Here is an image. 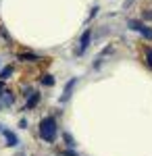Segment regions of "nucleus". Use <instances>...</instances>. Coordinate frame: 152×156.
<instances>
[{
    "mask_svg": "<svg viewBox=\"0 0 152 156\" xmlns=\"http://www.w3.org/2000/svg\"><path fill=\"white\" fill-rule=\"evenodd\" d=\"M2 133H4L6 146H17V144H19V137H17V135H15L13 131H9V129H2Z\"/></svg>",
    "mask_w": 152,
    "mask_h": 156,
    "instance_id": "nucleus-5",
    "label": "nucleus"
},
{
    "mask_svg": "<svg viewBox=\"0 0 152 156\" xmlns=\"http://www.w3.org/2000/svg\"><path fill=\"white\" fill-rule=\"evenodd\" d=\"M63 140L67 142V146H69V148H73V146H75V140H73V135H71V133H63Z\"/></svg>",
    "mask_w": 152,
    "mask_h": 156,
    "instance_id": "nucleus-13",
    "label": "nucleus"
},
{
    "mask_svg": "<svg viewBox=\"0 0 152 156\" xmlns=\"http://www.w3.org/2000/svg\"><path fill=\"white\" fill-rule=\"evenodd\" d=\"M42 83L48 85V87H52V85H54V77H52V75H44V77H42Z\"/></svg>",
    "mask_w": 152,
    "mask_h": 156,
    "instance_id": "nucleus-12",
    "label": "nucleus"
},
{
    "mask_svg": "<svg viewBox=\"0 0 152 156\" xmlns=\"http://www.w3.org/2000/svg\"><path fill=\"white\" fill-rule=\"evenodd\" d=\"M38 102H40V94H38V92H31V96H29V100H27V110L34 108Z\"/></svg>",
    "mask_w": 152,
    "mask_h": 156,
    "instance_id": "nucleus-8",
    "label": "nucleus"
},
{
    "mask_svg": "<svg viewBox=\"0 0 152 156\" xmlns=\"http://www.w3.org/2000/svg\"><path fill=\"white\" fill-rule=\"evenodd\" d=\"M75 85H77V77H71L67 85H65V90H63V96H60V102H67L71 96H73V90H75Z\"/></svg>",
    "mask_w": 152,
    "mask_h": 156,
    "instance_id": "nucleus-3",
    "label": "nucleus"
},
{
    "mask_svg": "<svg viewBox=\"0 0 152 156\" xmlns=\"http://www.w3.org/2000/svg\"><path fill=\"white\" fill-rule=\"evenodd\" d=\"M4 92V83H2V79H0V94Z\"/></svg>",
    "mask_w": 152,
    "mask_h": 156,
    "instance_id": "nucleus-15",
    "label": "nucleus"
},
{
    "mask_svg": "<svg viewBox=\"0 0 152 156\" xmlns=\"http://www.w3.org/2000/svg\"><path fill=\"white\" fill-rule=\"evenodd\" d=\"M17 58L23 60V62H35V60H42L40 56H38V54H34V52H21Z\"/></svg>",
    "mask_w": 152,
    "mask_h": 156,
    "instance_id": "nucleus-6",
    "label": "nucleus"
},
{
    "mask_svg": "<svg viewBox=\"0 0 152 156\" xmlns=\"http://www.w3.org/2000/svg\"><path fill=\"white\" fill-rule=\"evenodd\" d=\"M40 137L48 144H52L56 140V121H54V117H46V119L40 121Z\"/></svg>",
    "mask_w": 152,
    "mask_h": 156,
    "instance_id": "nucleus-1",
    "label": "nucleus"
},
{
    "mask_svg": "<svg viewBox=\"0 0 152 156\" xmlns=\"http://www.w3.org/2000/svg\"><path fill=\"white\" fill-rule=\"evenodd\" d=\"M144 58H146V65L152 69V46H148V48L144 50Z\"/></svg>",
    "mask_w": 152,
    "mask_h": 156,
    "instance_id": "nucleus-11",
    "label": "nucleus"
},
{
    "mask_svg": "<svg viewBox=\"0 0 152 156\" xmlns=\"http://www.w3.org/2000/svg\"><path fill=\"white\" fill-rule=\"evenodd\" d=\"M0 131H2V125H0Z\"/></svg>",
    "mask_w": 152,
    "mask_h": 156,
    "instance_id": "nucleus-16",
    "label": "nucleus"
},
{
    "mask_svg": "<svg viewBox=\"0 0 152 156\" xmlns=\"http://www.w3.org/2000/svg\"><path fill=\"white\" fill-rule=\"evenodd\" d=\"M140 36L146 37V40H152V27H148V25L144 23V27H142V31H140Z\"/></svg>",
    "mask_w": 152,
    "mask_h": 156,
    "instance_id": "nucleus-10",
    "label": "nucleus"
},
{
    "mask_svg": "<svg viewBox=\"0 0 152 156\" xmlns=\"http://www.w3.org/2000/svg\"><path fill=\"white\" fill-rule=\"evenodd\" d=\"M142 19H144V21H152V11L150 9H146V11L142 12Z\"/></svg>",
    "mask_w": 152,
    "mask_h": 156,
    "instance_id": "nucleus-14",
    "label": "nucleus"
},
{
    "mask_svg": "<svg viewBox=\"0 0 152 156\" xmlns=\"http://www.w3.org/2000/svg\"><path fill=\"white\" fill-rule=\"evenodd\" d=\"M13 67H4V69H0V79L2 81H6V79H11V75H13Z\"/></svg>",
    "mask_w": 152,
    "mask_h": 156,
    "instance_id": "nucleus-9",
    "label": "nucleus"
},
{
    "mask_svg": "<svg viewBox=\"0 0 152 156\" xmlns=\"http://www.w3.org/2000/svg\"><path fill=\"white\" fill-rule=\"evenodd\" d=\"M0 100H2V104H4V106H11L13 102H15V94H13L11 90H4V92L0 94Z\"/></svg>",
    "mask_w": 152,
    "mask_h": 156,
    "instance_id": "nucleus-4",
    "label": "nucleus"
},
{
    "mask_svg": "<svg viewBox=\"0 0 152 156\" xmlns=\"http://www.w3.org/2000/svg\"><path fill=\"white\" fill-rule=\"evenodd\" d=\"M127 27L131 29V31H138V34H140L142 27H144V21H138V19H129V21H127Z\"/></svg>",
    "mask_w": 152,
    "mask_h": 156,
    "instance_id": "nucleus-7",
    "label": "nucleus"
},
{
    "mask_svg": "<svg viewBox=\"0 0 152 156\" xmlns=\"http://www.w3.org/2000/svg\"><path fill=\"white\" fill-rule=\"evenodd\" d=\"M90 42H92V29H85V31H83V36L79 37V44H77V48H75V54H77V56H81L83 52L88 50Z\"/></svg>",
    "mask_w": 152,
    "mask_h": 156,
    "instance_id": "nucleus-2",
    "label": "nucleus"
}]
</instances>
